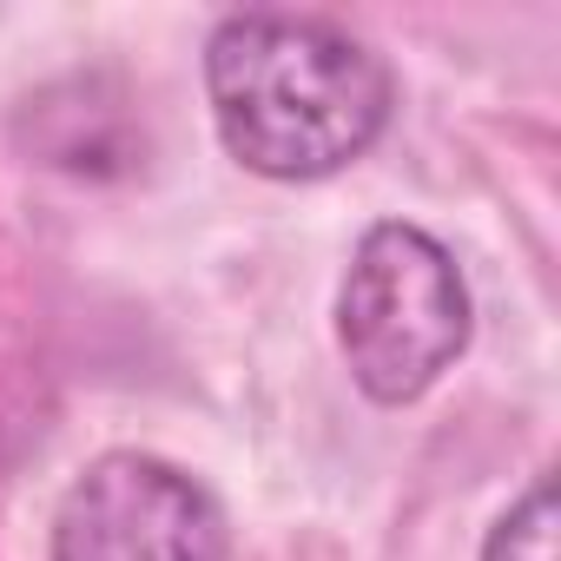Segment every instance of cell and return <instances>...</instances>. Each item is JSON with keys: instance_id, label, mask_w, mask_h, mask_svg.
<instances>
[{"instance_id": "cell-1", "label": "cell", "mask_w": 561, "mask_h": 561, "mask_svg": "<svg viewBox=\"0 0 561 561\" xmlns=\"http://www.w3.org/2000/svg\"><path fill=\"white\" fill-rule=\"evenodd\" d=\"M218 139L264 179H324L390 119L383 60L324 14H231L205 47Z\"/></svg>"}, {"instance_id": "cell-2", "label": "cell", "mask_w": 561, "mask_h": 561, "mask_svg": "<svg viewBox=\"0 0 561 561\" xmlns=\"http://www.w3.org/2000/svg\"><path fill=\"white\" fill-rule=\"evenodd\" d=\"M337 337L351 377L377 403L423 397L469 344V285L456 257L416 225H370L337 291Z\"/></svg>"}, {"instance_id": "cell-3", "label": "cell", "mask_w": 561, "mask_h": 561, "mask_svg": "<svg viewBox=\"0 0 561 561\" xmlns=\"http://www.w3.org/2000/svg\"><path fill=\"white\" fill-rule=\"evenodd\" d=\"M54 561H225V522L185 469L113 449L67 489Z\"/></svg>"}, {"instance_id": "cell-4", "label": "cell", "mask_w": 561, "mask_h": 561, "mask_svg": "<svg viewBox=\"0 0 561 561\" xmlns=\"http://www.w3.org/2000/svg\"><path fill=\"white\" fill-rule=\"evenodd\" d=\"M482 561H554V489H548V476L495 522Z\"/></svg>"}]
</instances>
